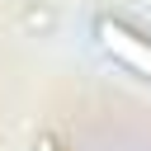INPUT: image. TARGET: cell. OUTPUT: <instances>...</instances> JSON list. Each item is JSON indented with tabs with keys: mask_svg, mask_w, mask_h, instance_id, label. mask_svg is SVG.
<instances>
[{
	"mask_svg": "<svg viewBox=\"0 0 151 151\" xmlns=\"http://www.w3.org/2000/svg\"><path fill=\"white\" fill-rule=\"evenodd\" d=\"M99 38H104V47H109L118 61H127V66L142 71V76H151V47H146L142 38H132V33L118 28V24H99Z\"/></svg>",
	"mask_w": 151,
	"mask_h": 151,
	"instance_id": "cell-1",
	"label": "cell"
}]
</instances>
